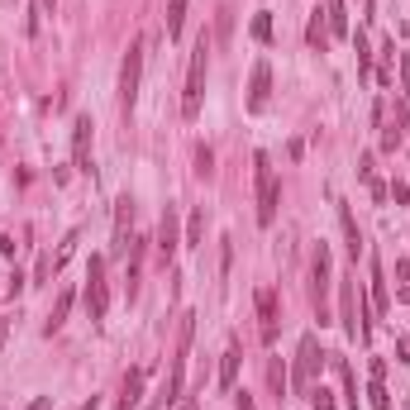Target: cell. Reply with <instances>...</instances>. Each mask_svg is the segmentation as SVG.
<instances>
[{
  "label": "cell",
  "instance_id": "cell-1",
  "mask_svg": "<svg viewBox=\"0 0 410 410\" xmlns=\"http://www.w3.org/2000/svg\"><path fill=\"white\" fill-rule=\"evenodd\" d=\"M191 334H196V315H182V329H177V349H172V367H167L158 396L148 401V410H163L172 401H182V382H186V353H191Z\"/></svg>",
  "mask_w": 410,
  "mask_h": 410
},
{
  "label": "cell",
  "instance_id": "cell-2",
  "mask_svg": "<svg viewBox=\"0 0 410 410\" xmlns=\"http://www.w3.org/2000/svg\"><path fill=\"white\" fill-rule=\"evenodd\" d=\"M253 177H258V224L268 229L277 219V205H281V186H277V172H272V158L268 153L253 158Z\"/></svg>",
  "mask_w": 410,
  "mask_h": 410
},
{
  "label": "cell",
  "instance_id": "cell-3",
  "mask_svg": "<svg viewBox=\"0 0 410 410\" xmlns=\"http://www.w3.org/2000/svg\"><path fill=\"white\" fill-rule=\"evenodd\" d=\"M205 67H210V38L200 34V43H196L191 53V72H186V91H182V115L196 119L200 115V96H205Z\"/></svg>",
  "mask_w": 410,
  "mask_h": 410
},
{
  "label": "cell",
  "instance_id": "cell-4",
  "mask_svg": "<svg viewBox=\"0 0 410 410\" xmlns=\"http://www.w3.org/2000/svg\"><path fill=\"white\" fill-rule=\"evenodd\" d=\"M143 57H148V43H143V38H134V43H129V53H124V67H119V101H124V110H134V101H138Z\"/></svg>",
  "mask_w": 410,
  "mask_h": 410
},
{
  "label": "cell",
  "instance_id": "cell-5",
  "mask_svg": "<svg viewBox=\"0 0 410 410\" xmlns=\"http://www.w3.org/2000/svg\"><path fill=\"white\" fill-rule=\"evenodd\" d=\"M110 310V281H105V258H91V268H86V315L101 325Z\"/></svg>",
  "mask_w": 410,
  "mask_h": 410
},
{
  "label": "cell",
  "instance_id": "cell-6",
  "mask_svg": "<svg viewBox=\"0 0 410 410\" xmlns=\"http://www.w3.org/2000/svg\"><path fill=\"white\" fill-rule=\"evenodd\" d=\"M310 301H315L320 325H329V244H320L310 258Z\"/></svg>",
  "mask_w": 410,
  "mask_h": 410
},
{
  "label": "cell",
  "instance_id": "cell-7",
  "mask_svg": "<svg viewBox=\"0 0 410 410\" xmlns=\"http://www.w3.org/2000/svg\"><path fill=\"white\" fill-rule=\"evenodd\" d=\"M320 363H325V353H320V339H315V334H301V353H296V386H301L305 396H310V386H315Z\"/></svg>",
  "mask_w": 410,
  "mask_h": 410
},
{
  "label": "cell",
  "instance_id": "cell-8",
  "mask_svg": "<svg viewBox=\"0 0 410 410\" xmlns=\"http://www.w3.org/2000/svg\"><path fill=\"white\" fill-rule=\"evenodd\" d=\"M129 244H134V200L119 196L115 200V244H110V253H129Z\"/></svg>",
  "mask_w": 410,
  "mask_h": 410
},
{
  "label": "cell",
  "instance_id": "cell-9",
  "mask_svg": "<svg viewBox=\"0 0 410 410\" xmlns=\"http://www.w3.org/2000/svg\"><path fill=\"white\" fill-rule=\"evenodd\" d=\"M268 91H272V67H268V57H258L253 62V77H248V110L253 115L268 110Z\"/></svg>",
  "mask_w": 410,
  "mask_h": 410
},
{
  "label": "cell",
  "instance_id": "cell-10",
  "mask_svg": "<svg viewBox=\"0 0 410 410\" xmlns=\"http://www.w3.org/2000/svg\"><path fill=\"white\" fill-rule=\"evenodd\" d=\"M339 320H344V334H349V339H363V320H358V286H353V277H344V291H339Z\"/></svg>",
  "mask_w": 410,
  "mask_h": 410
},
{
  "label": "cell",
  "instance_id": "cell-11",
  "mask_svg": "<svg viewBox=\"0 0 410 410\" xmlns=\"http://www.w3.org/2000/svg\"><path fill=\"white\" fill-rule=\"evenodd\" d=\"M72 163H77V172L91 177V115H77V124H72Z\"/></svg>",
  "mask_w": 410,
  "mask_h": 410
},
{
  "label": "cell",
  "instance_id": "cell-12",
  "mask_svg": "<svg viewBox=\"0 0 410 410\" xmlns=\"http://www.w3.org/2000/svg\"><path fill=\"white\" fill-rule=\"evenodd\" d=\"M258 334H263V344H277V291L272 286L258 291Z\"/></svg>",
  "mask_w": 410,
  "mask_h": 410
},
{
  "label": "cell",
  "instance_id": "cell-13",
  "mask_svg": "<svg viewBox=\"0 0 410 410\" xmlns=\"http://www.w3.org/2000/svg\"><path fill=\"white\" fill-rule=\"evenodd\" d=\"M182 248V239H177V205L167 200V210H163V224H158V258L163 263H172V253Z\"/></svg>",
  "mask_w": 410,
  "mask_h": 410
},
{
  "label": "cell",
  "instance_id": "cell-14",
  "mask_svg": "<svg viewBox=\"0 0 410 410\" xmlns=\"http://www.w3.org/2000/svg\"><path fill=\"white\" fill-rule=\"evenodd\" d=\"M367 281H372V315H386L391 310V296H386V277H382V263L372 258V268H367Z\"/></svg>",
  "mask_w": 410,
  "mask_h": 410
},
{
  "label": "cell",
  "instance_id": "cell-15",
  "mask_svg": "<svg viewBox=\"0 0 410 410\" xmlns=\"http://www.w3.org/2000/svg\"><path fill=\"white\" fill-rule=\"evenodd\" d=\"M325 24H329V38H349V10H344V0H325Z\"/></svg>",
  "mask_w": 410,
  "mask_h": 410
},
{
  "label": "cell",
  "instance_id": "cell-16",
  "mask_svg": "<svg viewBox=\"0 0 410 410\" xmlns=\"http://www.w3.org/2000/svg\"><path fill=\"white\" fill-rule=\"evenodd\" d=\"M239 344H229V349H224V358H219V391H229V386H234V377H239Z\"/></svg>",
  "mask_w": 410,
  "mask_h": 410
},
{
  "label": "cell",
  "instance_id": "cell-17",
  "mask_svg": "<svg viewBox=\"0 0 410 410\" xmlns=\"http://www.w3.org/2000/svg\"><path fill=\"white\" fill-rule=\"evenodd\" d=\"M305 38H310V48H320V53L329 48V24H325V10H320V5L310 10V29H305Z\"/></svg>",
  "mask_w": 410,
  "mask_h": 410
},
{
  "label": "cell",
  "instance_id": "cell-18",
  "mask_svg": "<svg viewBox=\"0 0 410 410\" xmlns=\"http://www.w3.org/2000/svg\"><path fill=\"white\" fill-rule=\"evenodd\" d=\"M67 310H72V291H67V286H62V291H57V301H53V310H48V334H57V329L67 325Z\"/></svg>",
  "mask_w": 410,
  "mask_h": 410
},
{
  "label": "cell",
  "instance_id": "cell-19",
  "mask_svg": "<svg viewBox=\"0 0 410 410\" xmlns=\"http://www.w3.org/2000/svg\"><path fill=\"white\" fill-rule=\"evenodd\" d=\"M334 367H339V382H344V401L358 410V377H353V367H349V358L334 353Z\"/></svg>",
  "mask_w": 410,
  "mask_h": 410
},
{
  "label": "cell",
  "instance_id": "cell-20",
  "mask_svg": "<svg viewBox=\"0 0 410 410\" xmlns=\"http://www.w3.org/2000/svg\"><path fill=\"white\" fill-rule=\"evenodd\" d=\"M339 224H344V239H349V253H363V234H358V224H353V210H349V205H344V200H339Z\"/></svg>",
  "mask_w": 410,
  "mask_h": 410
},
{
  "label": "cell",
  "instance_id": "cell-21",
  "mask_svg": "<svg viewBox=\"0 0 410 410\" xmlns=\"http://www.w3.org/2000/svg\"><path fill=\"white\" fill-rule=\"evenodd\" d=\"M401 143H406V115H396V124H386L382 129V148L386 153H396Z\"/></svg>",
  "mask_w": 410,
  "mask_h": 410
},
{
  "label": "cell",
  "instance_id": "cell-22",
  "mask_svg": "<svg viewBox=\"0 0 410 410\" xmlns=\"http://www.w3.org/2000/svg\"><path fill=\"white\" fill-rule=\"evenodd\" d=\"M182 20H186V0H167V38H182Z\"/></svg>",
  "mask_w": 410,
  "mask_h": 410
},
{
  "label": "cell",
  "instance_id": "cell-23",
  "mask_svg": "<svg viewBox=\"0 0 410 410\" xmlns=\"http://www.w3.org/2000/svg\"><path fill=\"white\" fill-rule=\"evenodd\" d=\"M268 386L277 391V401L286 396V367H281V358H272V363H268Z\"/></svg>",
  "mask_w": 410,
  "mask_h": 410
},
{
  "label": "cell",
  "instance_id": "cell-24",
  "mask_svg": "<svg viewBox=\"0 0 410 410\" xmlns=\"http://www.w3.org/2000/svg\"><path fill=\"white\" fill-rule=\"evenodd\" d=\"M248 34L258 38V43H272V15L263 10V15H253V24H248Z\"/></svg>",
  "mask_w": 410,
  "mask_h": 410
},
{
  "label": "cell",
  "instance_id": "cell-25",
  "mask_svg": "<svg viewBox=\"0 0 410 410\" xmlns=\"http://www.w3.org/2000/svg\"><path fill=\"white\" fill-rule=\"evenodd\" d=\"M367 406H372V410H391V396H386L382 377H372V386H367Z\"/></svg>",
  "mask_w": 410,
  "mask_h": 410
},
{
  "label": "cell",
  "instance_id": "cell-26",
  "mask_svg": "<svg viewBox=\"0 0 410 410\" xmlns=\"http://www.w3.org/2000/svg\"><path fill=\"white\" fill-rule=\"evenodd\" d=\"M310 406H315V410H339V406H334V391H329V386H310Z\"/></svg>",
  "mask_w": 410,
  "mask_h": 410
},
{
  "label": "cell",
  "instance_id": "cell-27",
  "mask_svg": "<svg viewBox=\"0 0 410 410\" xmlns=\"http://www.w3.org/2000/svg\"><path fill=\"white\" fill-rule=\"evenodd\" d=\"M210 172H215V153L200 143V148H196V177H210Z\"/></svg>",
  "mask_w": 410,
  "mask_h": 410
},
{
  "label": "cell",
  "instance_id": "cell-28",
  "mask_svg": "<svg viewBox=\"0 0 410 410\" xmlns=\"http://www.w3.org/2000/svg\"><path fill=\"white\" fill-rule=\"evenodd\" d=\"M353 43H358V77H367V62H372V53H367V38H363V34H353Z\"/></svg>",
  "mask_w": 410,
  "mask_h": 410
},
{
  "label": "cell",
  "instance_id": "cell-29",
  "mask_svg": "<svg viewBox=\"0 0 410 410\" xmlns=\"http://www.w3.org/2000/svg\"><path fill=\"white\" fill-rule=\"evenodd\" d=\"M200 234H205V215H191V224H186V244H200Z\"/></svg>",
  "mask_w": 410,
  "mask_h": 410
},
{
  "label": "cell",
  "instance_id": "cell-30",
  "mask_svg": "<svg viewBox=\"0 0 410 410\" xmlns=\"http://www.w3.org/2000/svg\"><path fill=\"white\" fill-rule=\"evenodd\" d=\"M401 82H406V110H410V57H401Z\"/></svg>",
  "mask_w": 410,
  "mask_h": 410
},
{
  "label": "cell",
  "instance_id": "cell-31",
  "mask_svg": "<svg viewBox=\"0 0 410 410\" xmlns=\"http://www.w3.org/2000/svg\"><path fill=\"white\" fill-rule=\"evenodd\" d=\"M391 196H396V205H406V200H410V186H406V182H396V186H391Z\"/></svg>",
  "mask_w": 410,
  "mask_h": 410
},
{
  "label": "cell",
  "instance_id": "cell-32",
  "mask_svg": "<svg viewBox=\"0 0 410 410\" xmlns=\"http://www.w3.org/2000/svg\"><path fill=\"white\" fill-rule=\"evenodd\" d=\"M396 358H401V363H410V334L401 339V344H396Z\"/></svg>",
  "mask_w": 410,
  "mask_h": 410
},
{
  "label": "cell",
  "instance_id": "cell-33",
  "mask_svg": "<svg viewBox=\"0 0 410 410\" xmlns=\"http://www.w3.org/2000/svg\"><path fill=\"white\" fill-rule=\"evenodd\" d=\"M0 253H5V258H15V239H10V234H0Z\"/></svg>",
  "mask_w": 410,
  "mask_h": 410
},
{
  "label": "cell",
  "instance_id": "cell-34",
  "mask_svg": "<svg viewBox=\"0 0 410 410\" xmlns=\"http://www.w3.org/2000/svg\"><path fill=\"white\" fill-rule=\"evenodd\" d=\"M29 410H53V401H48V396H38V401H34Z\"/></svg>",
  "mask_w": 410,
  "mask_h": 410
},
{
  "label": "cell",
  "instance_id": "cell-35",
  "mask_svg": "<svg viewBox=\"0 0 410 410\" xmlns=\"http://www.w3.org/2000/svg\"><path fill=\"white\" fill-rule=\"evenodd\" d=\"M5 334H10V320H0V349H5Z\"/></svg>",
  "mask_w": 410,
  "mask_h": 410
},
{
  "label": "cell",
  "instance_id": "cell-36",
  "mask_svg": "<svg viewBox=\"0 0 410 410\" xmlns=\"http://www.w3.org/2000/svg\"><path fill=\"white\" fill-rule=\"evenodd\" d=\"M182 410H191V406H182Z\"/></svg>",
  "mask_w": 410,
  "mask_h": 410
}]
</instances>
